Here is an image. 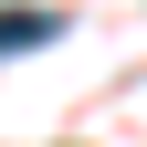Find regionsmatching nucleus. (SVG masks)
I'll return each instance as SVG.
<instances>
[{
  "mask_svg": "<svg viewBox=\"0 0 147 147\" xmlns=\"http://www.w3.org/2000/svg\"><path fill=\"white\" fill-rule=\"evenodd\" d=\"M63 32V11H21V0H0V53H32Z\"/></svg>",
  "mask_w": 147,
  "mask_h": 147,
  "instance_id": "nucleus-1",
  "label": "nucleus"
}]
</instances>
